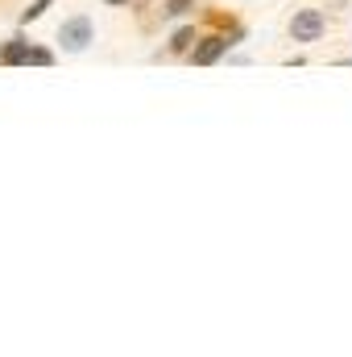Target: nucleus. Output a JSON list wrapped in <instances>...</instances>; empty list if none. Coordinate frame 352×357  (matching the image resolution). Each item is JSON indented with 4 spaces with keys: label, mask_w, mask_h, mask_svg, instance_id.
I'll list each match as a JSON object with an SVG mask.
<instances>
[{
    "label": "nucleus",
    "mask_w": 352,
    "mask_h": 357,
    "mask_svg": "<svg viewBox=\"0 0 352 357\" xmlns=\"http://www.w3.org/2000/svg\"><path fill=\"white\" fill-rule=\"evenodd\" d=\"M29 63V38L25 33H13L0 42V67H25Z\"/></svg>",
    "instance_id": "20e7f679"
},
{
    "label": "nucleus",
    "mask_w": 352,
    "mask_h": 357,
    "mask_svg": "<svg viewBox=\"0 0 352 357\" xmlns=\"http://www.w3.org/2000/svg\"><path fill=\"white\" fill-rule=\"evenodd\" d=\"M50 4H54V0H29V4L17 13V21H21V25H33V21H42V17H46V8H50Z\"/></svg>",
    "instance_id": "0eeeda50"
},
{
    "label": "nucleus",
    "mask_w": 352,
    "mask_h": 357,
    "mask_svg": "<svg viewBox=\"0 0 352 357\" xmlns=\"http://www.w3.org/2000/svg\"><path fill=\"white\" fill-rule=\"evenodd\" d=\"M286 33H290L294 46H315V42H323V33H328L323 8H294L290 21H286Z\"/></svg>",
    "instance_id": "7ed1b4c3"
},
{
    "label": "nucleus",
    "mask_w": 352,
    "mask_h": 357,
    "mask_svg": "<svg viewBox=\"0 0 352 357\" xmlns=\"http://www.w3.org/2000/svg\"><path fill=\"white\" fill-rule=\"evenodd\" d=\"M54 59H58V54H54L50 46H38V42H29V63H25V67H54Z\"/></svg>",
    "instance_id": "6e6552de"
},
{
    "label": "nucleus",
    "mask_w": 352,
    "mask_h": 357,
    "mask_svg": "<svg viewBox=\"0 0 352 357\" xmlns=\"http://www.w3.org/2000/svg\"><path fill=\"white\" fill-rule=\"evenodd\" d=\"M195 4H199V0H166V4H162V21H186V17L195 13Z\"/></svg>",
    "instance_id": "423d86ee"
},
{
    "label": "nucleus",
    "mask_w": 352,
    "mask_h": 357,
    "mask_svg": "<svg viewBox=\"0 0 352 357\" xmlns=\"http://www.w3.org/2000/svg\"><path fill=\"white\" fill-rule=\"evenodd\" d=\"M54 42H58L63 54H88L91 42H95V21H91L88 13H71V17L58 25Z\"/></svg>",
    "instance_id": "f03ea898"
},
{
    "label": "nucleus",
    "mask_w": 352,
    "mask_h": 357,
    "mask_svg": "<svg viewBox=\"0 0 352 357\" xmlns=\"http://www.w3.org/2000/svg\"><path fill=\"white\" fill-rule=\"evenodd\" d=\"M237 42H245V25H228V29H216V33H199L195 38V46L182 54L191 67H211V63H220Z\"/></svg>",
    "instance_id": "f257e3e1"
},
{
    "label": "nucleus",
    "mask_w": 352,
    "mask_h": 357,
    "mask_svg": "<svg viewBox=\"0 0 352 357\" xmlns=\"http://www.w3.org/2000/svg\"><path fill=\"white\" fill-rule=\"evenodd\" d=\"M195 38H199V29H195V21H182L175 33L166 38V54H186L191 46H195Z\"/></svg>",
    "instance_id": "39448f33"
},
{
    "label": "nucleus",
    "mask_w": 352,
    "mask_h": 357,
    "mask_svg": "<svg viewBox=\"0 0 352 357\" xmlns=\"http://www.w3.org/2000/svg\"><path fill=\"white\" fill-rule=\"evenodd\" d=\"M104 4H112V8H120V4H129V0H104Z\"/></svg>",
    "instance_id": "1a4fd4ad"
}]
</instances>
